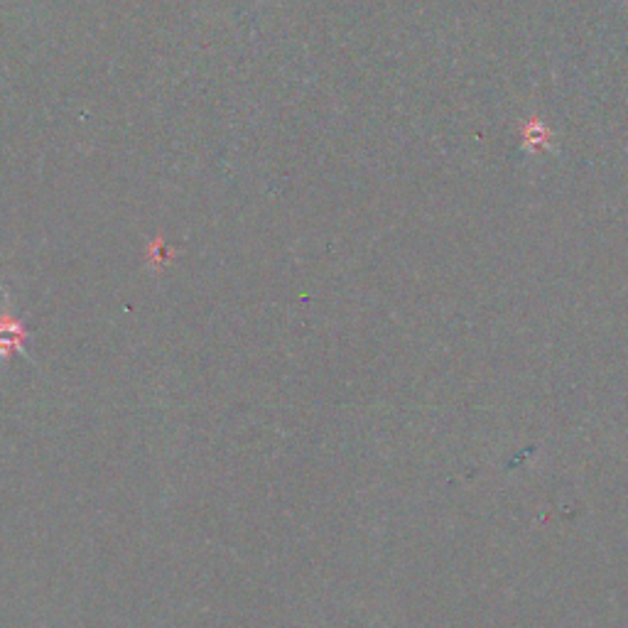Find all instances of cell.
<instances>
[{
	"mask_svg": "<svg viewBox=\"0 0 628 628\" xmlns=\"http://www.w3.org/2000/svg\"><path fill=\"white\" fill-rule=\"evenodd\" d=\"M27 332L15 314H10V310L0 312V361L13 359L15 354H25L30 356L25 346Z\"/></svg>",
	"mask_w": 628,
	"mask_h": 628,
	"instance_id": "1",
	"label": "cell"
}]
</instances>
